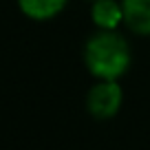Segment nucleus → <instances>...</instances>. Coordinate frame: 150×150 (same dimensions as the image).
Here are the masks:
<instances>
[{"mask_svg":"<svg viewBox=\"0 0 150 150\" xmlns=\"http://www.w3.org/2000/svg\"><path fill=\"white\" fill-rule=\"evenodd\" d=\"M132 44L128 35L117 31L95 29L84 40L82 62L93 80H122L132 66Z\"/></svg>","mask_w":150,"mask_h":150,"instance_id":"obj_1","label":"nucleus"},{"mask_svg":"<svg viewBox=\"0 0 150 150\" xmlns=\"http://www.w3.org/2000/svg\"><path fill=\"white\" fill-rule=\"evenodd\" d=\"M124 86L119 80H93L84 97L86 112L95 122H110L124 108Z\"/></svg>","mask_w":150,"mask_h":150,"instance_id":"obj_2","label":"nucleus"},{"mask_svg":"<svg viewBox=\"0 0 150 150\" xmlns=\"http://www.w3.org/2000/svg\"><path fill=\"white\" fill-rule=\"evenodd\" d=\"M88 18H91V24L95 29H102V31L124 29L122 0H91Z\"/></svg>","mask_w":150,"mask_h":150,"instance_id":"obj_3","label":"nucleus"},{"mask_svg":"<svg viewBox=\"0 0 150 150\" xmlns=\"http://www.w3.org/2000/svg\"><path fill=\"white\" fill-rule=\"evenodd\" d=\"M124 29L137 38H150V0H122Z\"/></svg>","mask_w":150,"mask_h":150,"instance_id":"obj_4","label":"nucleus"},{"mask_svg":"<svg viewBox=\"0 0 150 150\" xmlns=\"http://www.w3.org/2000/svg\"><path fill=\"white\" fill-rule=\"evenodd\" d=\"M71 0H16L20 13L33 22H49L55 20L64 9L69 7Z\"/></svg>","mask_w":150,"mask_h":150,"instance_id":"obj_5","label":"nucleus"},{"mask_svg":"<svg viewBox=\"0 0 150 150\" xmlns=\"http://www.w3.org/2000/svg\"><path fill=\"white\" fill-rule=\"evenodd\" d=\"M86 2H91V0H86Z\"/></svg>","mask_w":150,"mask_h":150,"instance_id":"obj_6","label":"nucleus"}]
</instances>
